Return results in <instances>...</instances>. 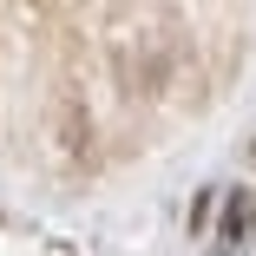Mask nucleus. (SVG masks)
<instances>
[{
  "label": "nucleus",
  "instance_id": "1",
  "mask_svg": "<svg viewBox=\"0 0 256 256\" xmlns=\"http://www.w3.org/2000/svg\"><path fill=\"white\" fill-rule=\"evenodd\" d=\"M250 217H256V190H236V204H230V224H224V236L236 243V236L250 230Z\"/></svg>",
  "mask_w": 256,
  "mask_h": 256
}]
</instances>
